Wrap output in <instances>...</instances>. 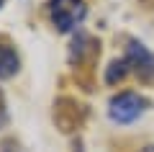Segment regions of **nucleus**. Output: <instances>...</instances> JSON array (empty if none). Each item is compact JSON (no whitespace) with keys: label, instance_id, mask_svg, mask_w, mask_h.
Masks as SVG:
<instances>
[{"label":"nucleus","instance_id":"nucleus-1","mask_svg":"<svg viewBox=\"0 0 154 152\" xmlns=\"http://www.w3.org/2000/svg\"><path fill=\"white\" fill-rule=\"evenodd\" d=\"M88 114V106L72 95H62L54 101V124L62 134H75L77 129H82Z\"/></svg>","mask_w":154,"mask_h":152},{"label":"nucleus","instance_id":"nucleus-2","mask_svg":"<svg viewBox=\"0 0 154 152\" xmlns=\"http://www.w3.org/2000/svg\"><path fill=\"white\" fill-rule=\"evenodd\" d=\"M146 106H149L146 98H141L134 90H123V93H118V95L110 98L108 116H110V121H116V124H134V121L146 111Z\"/></svg>","mask_w":154,"mask_h":152},{"label":"nucleus","instance_id":"nucleus-3","mask_svg":"<svg viewBox=\"0 0 154 152\" xmlns=\"http://www.w3.org/2000/svg\"><path fill=\"white\" fill-rule=\"evenodd\" d=\"M49 16H51V23H54V28L59 34H69L88 16V5H85V0H51Z\"/></svg>","mask_w":154,"mask_h":152},{"label":"nucleus","instance_id":"nucleus-4","mask_svg":"<svg viewBox=\"0 0 154 152\" xmlns=\"http://www.w3.org/2000/svg\"><path fill=\"white\" fill-rule=\"evenodd\" d=\"M100 57V41L93 39L90 34H77L72 39V47H69V65L75 67L77 72L80 70H93L95 60Z\"/></svg>","mask_w":154,"mask_h":152},{"label":"nucleus","instance_id":"nucleus-5","mask_svg":"<svg viewBox=\"0 0 154 152\" xmlns=\"http://www.w3.org/2000/svg\"><path fill=\"white\" fill-rule=\"evenodd\" d=\"M123 60L128 62L131 72H136L139 80H144V82H152V80H154V54L144 47L141 41L128 39V44H126V57H123Z\"/></svg>","mask_w":154,"mask_h":152},{"label":"nucleus","instance_id":"nucleus-6","mask_svg":"<svg viewBox=\"0 0 154 152\" xmlns=\"http://www.w3.org/2000/svg\"><path fill=\"white\" fill-rule=\"evenodd\" d=\"M18 67H21V60H18L16 49L11 47V41H8V39L0 36V80L13 77V75L18 72Z\"/></svg>","mask_w":154,"mask_h":152},{"label":"nucleus","instance_id":"nucleus-7","mask_svg":"<svg viewBox=\"0 0 154 152\" xmlns=\"http://www.w3.org/2000/svg\"><path fill=\"white\" fill-rule=\"evenodd\" d=\"M128 72H131V67H128L126 60H113L105 67V82H108V85H116V82H121Z\"/></svg>","mask_w":154,"mask_h":152},{"label":"nucleus","instance_id":"nucleus-8","mask_svg":"<svg viewBox=\"0 0 154 152\" xmlns=\"http://www.w3.org/2000/svg\"><path fill=\"white\" fill-rule=\"evenodd\" d=\"M0 152H26L18 139H3L0 142Z\"/></svg>","mask_w":154,"mask_h":152},{"label":"nucleus","instance_id":"nucleus-9","mask_svg":"<svg viewBox=\"0 0 154 152\" xmlns=\"http://www.w3.org/2000/svg\"><path fill=\"white\" fill-rule=\"evenodd\" d=\"M8 124V103H5V95L0 90V129Z\"/></svg>","mask_w":154,"mask_h":152},{"label":"nucleus","instance_id":"nucleus-10","mask_svg":"<svg viewBox=\"0 0 154 152\" xmlns=\"http://www.w3.org/2000/svg\"><path fill=\"white\" fill-rule=\"evenodd\" d=\"M139 3H141L146 11H154V0H139Z\"/></svg>","mask_w":154,"mask_h":152},{"label":"nucleus","instance_id":"nucleus-11","mask_svg":"<svg viewBox=\"0 0 154 152\" xmlns=\"http://www.w3.org/2000/svg\"><path fill=\"white\" fill-rule=\"evenodd\" d=\"M141 152H154V144H149V147H144Z\"/></svg>","mask_w":154,"mask_h":152},{"label":"nucleus","instance_id":"nucleus-12","mask_svg":"<svg viewBox=\"0 0 154 152\" xmlns=\"http://www.w3.org/2000/svg\"><path fill=\"white\" fill-rule=\"evenodd\" d=\"M3 5H5V0H0V8H3Z\"/></svg>","mask_w":154,"mask_h":152}]
</instances>
